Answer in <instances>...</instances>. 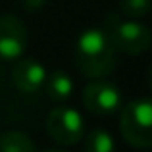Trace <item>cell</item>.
<instances>
[{
  "label": "cell",
  "mask_w": 152,
  "mask_h": 152,
  "mask_svg": "<svg viewBox=\"0 0 152 152\" xmlns=\"http://www.w3.org/2000/svg\"><path fill=\"white\" fill-rule=\"evenodd\" d=\"M118 48L114 46L110 35L102 29H87L79 35L75 46V60L77 66L87 77H104L115 66Z\"/></svg>",
  "instance_id": "6da1fadb"
},
{
  "label": "cell",
  "mask_w": 152,
  "mask_h": 152,
  "mask_svg": "<svg viewBox=\"0 0 152 152\" xmlns=\"http://www.w3.org/2000/svg\"><path fill=\"white\" fill-rule=\"evenodd\" d=\"M119 131L131 146L150 148L152 145V104L150 100H133L121 110Z\"/></svg>",
  "instance_id": "7a4b0ae2"
},
{
  "label": "cell",
  "mask_w": 152,
  "mask_h": 152,
  "mask_svg": "<svg viewBox=\"0 0 152 152\" xmlns=\"http://www.w3.org/2000/svg\"><path fill=\"white\" fill-rule=\"evenodd\" d=\"M106 33L118 50L127 54H141L150 46V31L135 19H121L118 15L108 18Z\"/></svg>",
  "instance_id": "3957f363"
},
{
  "label": "cell",
  "mask_w": 152,
  "mask_h": 152,
  "mask_svg": "<svg viewBox=\"0 0 152 152\" xmlns=\"http://www.w3.org/2000/svg\"><path fill=\"white\" fill-rule=\"evenodd\" d=\"M46 133L60 145H75L85 133L81 114L66 106L54 108L46 118Z\"/></svg>",
  "instance_id": "277c9868"
},
{
  "label": "cell",
  "mask_w": 152,
  "mask_h": 152,
  "mask_svg": "<svg viewBox=\"0 0 152 152\" xmlns=\"http://www.w3.org/2000/svg\"><path fill=\"white\" fill-rule=\"evenodd\" d=\"M27 48V29L15 15L0 18V58L18 60Z\"/></svg>",
  "instance_id": "5b68a950"
},
{
  "label": "cell",
  "mask_w": 152,
  "mask_h": 152,
  "mask_svg": "<svg viewBox=\"0 0 152 152\" xmlns=\"http://www.w3.org/2000/svg\"><path fill=\"white\" fill-rule=\"evenodd\" d=\"M83 104L93 114H98V115L112 114L121 106V94H119L118 87H114L112 83L96 81L85 87Z\"/></svg>",
  "instance_id": "8992f818"
},
{
  "label": "cell",
  "mask_w": 152,
  "mask_h": 152,
  "mask_svg": "<svg viewBox=\"0 0 152 152\" xmlns=\"http://www.w3.org/2000/svg\"><path fill=\"white\" fill-rule=\"evenodd\" d=\"M46 69L42 64H39L35 58L18 60L12 71V81L21 93H37L45 87Z\"/></svg>",
  "instance_id": "52a82bcc"
},
{
  "label": "cell",
  "mask_w": 152,
  "mask_h": 152,
  "mask_svg": "<svg viewBox=\"0 0 152 152\" xmlns=\"http://www.w3.org/2000/svg\"><path fill=\"white\" fill-rule=\"evenodd\" d=\"M45 87H46V94L52 100L62 102L66 98H69L71 93H73V79L66 71H54L52 75H46Z\"/></svg>",
  "instance_id": "ba28073f"
},
{
  "label": "cell",
  "mask_w": 152,
  "mask_h": 152,
  "mask_svg": "<svg viewBox=\"0 0 152 152\" xmlns=\"http://www.w3.org/2000/svg\"><path fill=\"white\" fill-rule=\"evenodd\" d=\"M0 152H37L35 142L21 131H6L0 135Z\"/></svg>",
  "instance_id": "9c48e42d"
},
{
  "label": "cell",
  "mask_w": 152,
  "mask_h": 152,
  "mask_svg": "<svg viewBox=\"0 0 152 152\" xmlns=\"http://www.w3.org/2000/svg\"><path fill=\"white\" fill-rule=\"evenodd\" d=\"M85 152H115V142L108 131L93 129L85 139Z\"/></svg>",
  "instance_id": "30bf717a"
},
{
  "label": "cell",
  "mask_w": 152,
  "mask_h": 152,
  "mask_svg": "<svg viewBox=\"0 0 152 152\" xmlns=\"http://www.w3.org/2000/svg\"><path fill=\"white\" fill-rule=\"evenodd\" d=\"M119 8L129 18H145L150 10L148 0H119Z\"/></svg>",
  "instance_id": "8fae6325"
},
{
  "label": "cell",
  "mask_w": 152,
  "mask_h": 152,
  "mask_svg": "<svg viewBox=\"0 0 152 152\" xmlns=\"http://www.w3.org/2000/svg\"><path fill=\"white\" fill-rule=\"evenodd\" d=\"M23 6L25 8H31V10H37V8H41L42 4L46 2V0H21Z\"/></svg>",
  "instance_id": "7c38bea8"
},
{
  "label": "cell",
  "mask_w": 152,
  "mask_h": 152,
  "mask_svg": "<svg viewBox=\"0 0 152 152\" xmlns=\"http://www.w3.org/2000/svg\"><path fill=\"white\" fill-rule=\"evenodd\" d=\"M45 152H67V150H45Z\"/></svg>",
  "instance_id": "4fadbf2b"
}]
</instances>
